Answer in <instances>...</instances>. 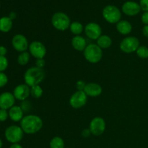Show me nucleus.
I'll use <instances>...</instances> for the list:
<instances>
[{
  "label": "nucleus",
  "mask_w": 148,
  "mask_h": 148,
  "mask_svg": "<svg viewBox=\"0 0 148 148\" xmlns=\"http://www.w3.org/2000/svg\"><path fill=\"white\" fill-rule=\"evenodd\" d=\"M43 121L37 115L25 116L20 121V127L24 133L27 134H34L38 132L43 127Z\"/></svg>",
  "instance_id": "nucleus-1"
},
{
  "label": "nucleus",
  "mask_w": 148,
  "mask_h": 148,
  "mask_svg": "<svg viewBox=\"0 0 148 148\" xmlns=\"http://www.w3.org/2000/svg\"><path fill=\"white\" fill-rule=\"evenodd\" d=\"M46 74L43 69L37 66H31L25 71L24 75V80L30 88L38 85L45 79Z\"/></svg>",
  "instance_id": "nucleus-2"
},
{
  "label": "nucleus",
  "mask_w": 148,
  "mask_h": 148,
  "mask_svg": "<svg viewBox=\"0 0 148 148\" xmlns=\"http://www.w3.org/2000/svg\"><path fill=\"white\" fill-rule=\"evenodd\" d=\"M85 59L88 62L92 64H96L101 60L103 57L102 49L97 44L90 43L88 45L83 51Z\"/></svg>",
  "instance_id": "nucleus-3"
},
{
  "label": "nucleus",
  "mask_w": 148,
  "mask_h": 148,
  "mask_svg": "<svg viewBox=\"0 0 148 148\" xmlns=\"http://www.w3.org/2000/svg\"><path fill=\"white\" fill-rule=\"evenodd\" d=\"M51 24L54 28L60 31H65L69 28L71 20L69 16L65 13L59 12L53 14L51 17Z\"/></svg>",
  "instance_id": "nucleus-4"
},
{
  "label": "nucleus",
  "mask_w": 148,
  "mask_h": 148,
  "mask_svg": "<svg viewBox=\"0 0 148 148\" xmlns=\"http://www.w3.org/2000/svg\"><path fill=\"white\" fill-rule=\"evenodd\" d=\"M103 17L111 24H116L121 20V13L119 9L114 5H108L103 10Z\"/></svg>",
  "instance_id": "nucleus-5"
},
{
  "label": "nucleus",
  "mask_w": 148,
  "mask_h": 148,
  "mask_svg": "<svg viewBox=\"0 0 148 148\" xmlns=\"http://www.w3.org/2000/svg\"><path fill=\"white\" fill-rule=\"evenodd\" d=\"M140 47V41L134 36H127L120 43L119 48L121 51L125 53H131L137 51Z\"/></svg>",
  "instance_id": "nucleus-6"
},
{
  "label": "nucleus",
  "mask_w": 148,
  "mask_h": 148,
  "mask_svg": "<svg viewBox=\"0 0 148 148\" xmlns=\"http://www.w3.org/2000/svg\"><path fill=\"white\" fill-rule=\"evenodd\" d=\"M4 135L7 141L12 144H15L20 143L23 140L24 132L20 127L12 125L7 127V130H5Z\"/></svg>",
  "instance_id": "nucleus-7"
},
{
  "label": "nucleus",
  "mask_w": 148,
  "mask_h": 148,
  "mask_svg": "<svg viewBox=\"0 0 148 148\" xmlns=\"http://www.w3.org/2000/svg\"><path fill=\"white\" fill-rule=\"evenodd\" d=\"M88 101V95L84 91L77 90L74 92L69 98V104L75 109H78L83 107Z\"/></svg>",
  "instance_id": "nucleus-8"
},
{
  "label": "nucleus",
  "mask_w": 148,
  "mask_h": 148,
  "mask_svg": "<svg viewBox=\"0 0 148 148\" xmlns=\"http://www.w3.org/2000/svg\"><path fill=\"white\" fill-rule=\"evenodd\" d=\"M106 127V121L102 117L97 116L91 120L90 122L89 129L91 134L94 136H100L104 133Z\"/></svg>",
  "instance_id": "nucleus-9"
},
{
  "label": "nucleus",
  "mask_w": 148,
  "mask_h": 148,
  "mask_svg": "<svg viewBox=\"0 0 148 148\" xmlns=\"http://www.w3.org/2000/svg\"><path fill=\"white\" fill-rule=\"evenodd\" d=\"M29 53L36 59H44L46 54V48L41 42L35 40L29 45Z\"/></svg>",
  "instance_id": "nucleus-10"
},
{
  "label": "nucleus",
  "mask_w": 148,
  "mask_h": 148,
  "mask_svg": "<svg viewBox=\"0 0 148 148\" xmlns=\"http://www.w3.org/2000/svg\"><path fill=\"white\" fill-rule=\"evenodd\" d=\"M84 31L88 38L98 40L102 36V28L96 23H89L84 27Z\"/></svg>",
  "instance_id": "nucleus-11"
},
{
  "label": "nucleus",
  "mask_w": 148,
  "mask_h": 148,
  "mask_svg": "<svg viewBox=\"0 0 148 148\" xmlns=\"http://www.w3.org/2000/svg\"><path fill=\"white\" fill-rule=\"evenodd\" d=\"M12 44L13 48L17 51L24 52L27 51L29 48V43L27 38L22 34H17L12 38Z\"/></svg>",
  "instance_id": "nucleus-12"
},
{
  "label": "nucleus",
  "mask_w": 148,
  "mask_h": 148,
  "mask_svg": "<svg viewBox=\"0 0 148 148\" xmlns=\"http://www.w3.org/2000/svg\"><path fill=\"white\" fill-rule=\"evenodd\" d=\"M13 95L18 101H26L30 95V88L26 84H20L15 87Z\"/></svg>",
  "instance_id": "nucleus-13"
},
{
  "label": "nucleus",
  "mask_w": 148,
  "mask_h": 148,
  "mask_svg": "<svg viewBox=\"0 0 148 148\" xmlns=\"http://www.w3.org/2000/svg\"><path fill=\"white\" fill-rule=\"evenodd\" d=\"M15 98L11 92H5L0 95V108L1 109H10L14 106Z\"/></svg>",
  "instance_id": "nucleus-14"
},
{
  "label": "nucleus",
  "mask_w": 148,
  "mask_h": 148,
  "mask_svg": "<svg viewBox=\"0 0 148 148\" xmlns=\"http://www.w3.org/2000/svg\"><path fill=\"white\" fill-rule=\"evenodd\" d=\"M122 12L128 16H135L141 10V7L138 3L129 1L124 3L121 7Z\"/></svg>",
  "instance_id": "nucleus-15"
},
{
  "label": "nucleus",
  "mask_w": 148,
  "mask_h": 148,
  "mask_svg": "<svg viewBox=\"0 0 148 148\" xmlns=\"http://www.w3.org/2000/svg\"><path fill=\"white\" fill-rule=\"evenodd\" d=\"M83 91L88 96L98 97L101 95L103 89L102 87L99 84L95 83V82H90V83L86 84Z\"/></svg>",
  "instance_id": "nucleus-16"
},
{
  "label": "nucleus",
  "mask_w": 148,
  "mask_h": 148,
  "mask_svg": "<svg viewBox=\"0 0 148 148\" xmlns=\"http://www.w3.org/2000/svg\"><path fill=\"white\" fill-rule=\"evenodd\" d=\"M72 46L77 51H84L88 45L85 38L81 36H75L72 39Z\"/></svg>",
  "instance_id": "nucleus-17"
},
{
  "label": "nucleus",
  "mask_w": 148,
  "mask_h": 148,
  "mask_svg": "<svg viewBox=\"0 0 148 148\" xmlns=\"http://www.w3.org/2000/svg\"><path fill=\"white\" fill-rule=\"evenodd\" d=\"M8 113L9 116L11 119L12 121H15V122L20 121L24 117L23 116L24 112H23L21 107L18 106H14L12 107L11 108H10Z\"/></svg>",
  "instance_id": "nucleus-18"
},
{
  "label": "nucleus",
  "mask_w": 148,
  "mask_h": 148,
  "mask_svg": "<svg viewBox=\"0 0 148 148\" xmlns=\"http://www.w3.org/2000/svg\"><path fill=\"white\" fill-rule=\"evenodd\" d=\"M116 30L120 34L127 36L129 35L132 30V26L131 23L127 20H120L116 23Z\"/></svg>",
  "instance_id": "nucleus-19"
},
{
  "label": "nucleus",
  "mask_w": 148,
  "mask_h": 148,
  "mask_svg": "<svg viewBox=\"0 0 148 148\" xmlns=\"http://www.w3.org/2000/svg\"><path fill=\"white\" fill-rule=\"evenodd\" d=\"M97 45L101 49H108L112 45V40H111V37H109L107 35H102L97 40Z\"/></svg>",
  "instance_id": "nucleus-20"
},
{
  "label": "nucleus",
  "mask_w": 148,
  "mask_h": 148,
  "mask_svg": "<svg viewBox=\"0 0 148 148\" xmlns=\"http://www.w3.org/2000/svg\"><path fill=\"white\" fill-rule=\"evenodd\" d=\"M12 27V20L9 17H3L0 18V31L7 33Z\"/></svg>",
  "instance_id": "nucleus-21"
},
{
  "label": "nucleus",
  "mask_w": 148,
  "mask_h": 148,
  "mask_svg": "<svg viewBox=\"0 0 148 148\" xmlns=\"http://www.w3.org/2000/svg\"><path fill=\"white\" fill-rule=\"evenodd\" d=\"M69 30H70L71 33L75 36H80L81 33L83 32L84 27L80 23L75 21L73 23H71L70 26H69Z\"/></svg>",
  "instance_id": "nucleus-22"
},
{
  "label": "nucleus",
  "mask_w": 148,
  "mask_h": 148,
  "mask_svg": "<svg viewBox=\"0 0 148 148\" xmlns=\"http://www.w3.org/2000/svg\"><path fill=\"white\" fill-rule=\"evenodd\" d=\"M30 54L29 52L24 51L20 53V55L17 57V63L21 66H25L27 64V63L30 61Z\"/></svg>",
  "instance_id": "nucleus-23"
},
{
  "label": "nucleus",
  "mask_w": 148,
  "mask_h": 148,
  "mask_svg": "<svg viewBox=\"0 0 148 148\" xmlns=\"http://www.w3.org/2000/svg\"><path fill=\"white\" fill-rule=\"evenodd\" d=\"M50 148H64V142L60 137H54L49 144Z\"/></svg>",
  "instance_id": "nucleus-24"
},
{
  "label": "nucleus",
  "mask_w": 148,
  "mask_h": 148,
  "mask_svg": "<svg viewBox=\"0 0 148 148\" xmlns=\"http://www.w3.org/2000/svg\"><path fill=\"white\" fill-rule=\"evenodd\" d=\"M43 90L40 85H36L30 88V95L34 98H40L43 95Z\"/></svg>",
  "instance_id": "nucleus-25"
},
{
  "label": "nucleus",
  "mask_w": 148,
  "mask_h": 148,
  "mask_svg": "<svg viewBox=\"0 0 148 148\" xmlns=\"http://www.w3.org/2000/svg\"><path fill=\"white\" fill-rule=\"evenodd\" d=\"M137 55L141 59H147L148 58V48L145 46H140L137 49Z\"/></svg>",
  "instance_id": "nucleus-26"
},
{
  "label": "nucleus",
  "mask_w": 148,
  "mask_h": 148,
  "mask_svg": "<svg viewBox=\"0 0 148 148\" xmlns=\"http://www.w3.org/2000/svg\"><path fill=\"white\" fill-rule=\"evenodd\" d=\"M8 66V60L5 56H0V72H4Z\"/></svg>",
  "instance_id": "nucleus-27"
},
{
  "label": "nucleus",
  "mask_w": 148,
  "mask_h": 148,
  "mask_svg": "<svg viewBox=\"0 0 148 148\" xmlns=\"http://www.w3.org/2000/svg\"><path fill=\"white\" fill-rule=\"evenodd\" d=\"M8 82V77L3 72H0V88L5 86Z\"/></svg>",
  "instance_id": "nucleus-28"
},
{
  "label": "nucleus",
  "mask_w": 148,
  "mask_h": 148,
  "mask_svg": "<svg viewBox=\"0 0 148 148\" xmlns=\"http://www.w3.org/2000/svg\"><path fill=\"white\" fill-rule=\"evenodd\" d=\"M20 107H21V108L23 109V112H27V111H30V108H31V105H30V103L26 100V101H23Z\"/></svg>",
  "instance_id": "nucleus-29"
},
{
  "label": "nucleus",
  "mask_w": 148,
  "mask_h": 148,
  "mask_svg": "<svg viewBox=\"0 0 148 148\" xmlns=\"http://www.w3.org/2000/svg\"><path fill=\"white\" fill-rule=\"evenodd\" d=\"M9 113L5 109H0V121H5L7 119Z\"/></svg>",
  "instance_id": "nucleus-30"
},
{
  "label": "nucleus",
  "mask_w": 148,
  "mask_h": 148,
  "mask_svg": "<svg viewBox=\"0 0 148 148\" xmlns=\"http://www.w3.org/2000/svg\"><path fill=\"white\" fill-rule=\"evenodd\" d=\"M46 65V61L44 59H36V66L40 68V69H43Z\"/></svg>",
  "instance_id": "nucleus-31"
},
{
  "label": "nucleus",
  "mask_w": 148,
  "mask_h": 148,
  "mask_svg": "<svg viewBox=\"0 0 148 148\" xmlns=\"http://www.w3.org/2000/svg\"><path fill=\"white\" fill-rule=\"evenodd\" d=\"M85 85H86V83L83 80H79L76 83V87L77 90L83 91L85 88Z\"/></svg>",
  "instance_id": "nucleus-32"
},
{
  "label": "nucleus",
  "mask_w": 148,
  "mask_h": 148,
  "mask_svg": "<svg viewBox=\"0 0 148 148\" xmlns=\"http://www.w3.org/2000/svg\"><path fill=\"white\" fill-rule=\"evenodd\" d=\"M140 5L141 10L145 12H148V0H140Z\"/></svg>",
  "instance_id": "nucleus-33"
},
{
  "label": "nucleus",
  "mask_w": 148,
  "mask_h": 148,
  "mask_svg": "<svg viewBox=\"0 0 148 148\" xmlns=\"http://www.w3.org/2000/svg\"><path fill=\"white\" fill-rule=\"evenodd\" d=\"M142 22L144 23L145 25H148V12H145L142 15Z\"/></svg>",
  "instance_id": "nucleus-34"
},
{
  "label": "nucleus",
  "mask_w": 148,
  "mask_h": 148,
  "mask_svg": "<svg viewBox=\"0 0 148 148\" xmlns=\"http://www.w3.org/2000/svg\"><path fill=\"white\" fill-rule=\"evenodd\" d=\"M81 134H82V137H85V138H88V137H89L92 134H91V132L90 130V129H85V130H83L82 131Z\"/></svg>",
  "instance_id": "nucleus-35"
},
{
  "label": "nucleus",
  "mask_w": 148,
  "mask_h": 148,
  "mask_svg": "<svg viewBox=\"0 0 148 148\" xmlns=\"http://www.w3.org/2000/svg\"><path fill=\"white\" fill-rule=\"evenodd\" d=\"M7 53V50L4 46H0V56H4Z\"/></svg>",
  "instance_id": "nucleus-36"
},
{
  "label": "nucleus",
  "mask_w": 148,
  "mask_h": 148,
  "mask_svg": "<svg viewBox=\"0 0 148 148\" xmlns=\"http://www.w3.org/2000/svg\"><path fill=\"white\" fill-rule=\"evenodd\" d=\"M143 33L145 37L148 38V25H145L143 28Z\"/></svg>",
  "instance_id": "nucleus-37"
},
{
  "label": "nucleus",
  "mask_w": 148,
  "mask_h": 148,
  "mask_svg": "<svg viewBox=\"0 0 148 148\" xmlns=\"http://www.w3.org/2000/svg\"><path fill=\"white\" fill-rule=\"evenodd\" d=\"M10 148H23V147L20 144H18V143H15V144L12 145Z\"/></svg>",
  "instance_id": "nucleus-38"
},
{
  "label": "nucleus",
  "mask_w": 148,
  "mask_h": 148,
  "mask_svg": "<svg viewBox=\"0 0 148 148\" xmlns=\"http://www.w3.org/2000/svg\"><path fill=\"white\" fill-rule=\"evenodd\" d=\"M15 17H16V14H15V13L13 12H12L10 14V17H10V18L12 20L13 19L15 18Z\"/></svg>",
  "instance_id": "nucleus-39"
},
{
  "label": "nucleus",
  "mask_w": 148,
  "mask_h": 148,
  "mask_svg": "<svg viewBox=\"0 0 148 148\" xmlns=\"http://www.w3.org/2000/svg\"><path fill=\"white\" fill-rule=\"evenodd\" d=\"M2 147V141H1V138H0V148H1Z\"/></svg>",
  "instance_id": "nucleus-40"
}]
</instances>
